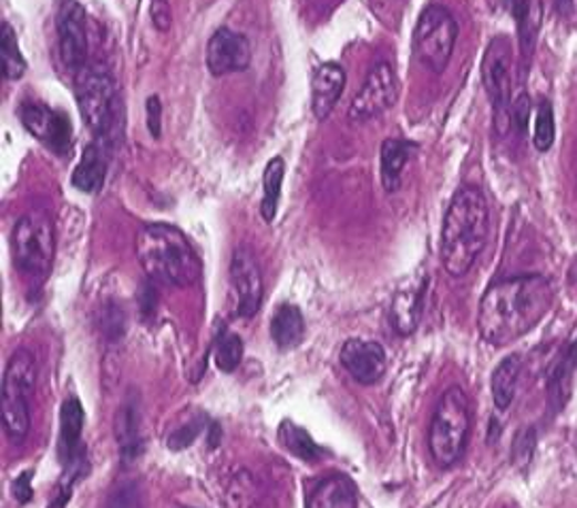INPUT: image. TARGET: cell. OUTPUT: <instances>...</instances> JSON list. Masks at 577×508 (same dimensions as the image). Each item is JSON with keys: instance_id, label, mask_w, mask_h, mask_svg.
Masks as SVG:
<instances>
[{"instance_id": "1", "label": "cell", "mask_w": 577, "mask_h": 508, "mask_svg": "<svg viewBox=\"0 0 577 508\" xmlns=\"http://www.w3.org/2000/svg\"><path fill=\"white\" fill-rule=\"evenodd\" d=\"M554 290L544 274H518L493 283L480 302L477 325L488 345L505 348L528 334L550 311Z\"/></svg>"}, {"instance_id": "2", "label": "cell", "mask_w": 577, "mask_h": 508, "mask_svg": "<svg viewBox=\"0 0 577 508\" xmlns=\"http://www.w3.org/2000/svg\"><path fill=\"white\" fill-rule=\"evenodd\" d=\"M491 209L475 186L454 194L441 228V262L450 277H465L488 245Z\"/></svg>"}, {"instance_id": "3", "label": "cell", "mask_w": 577, "mask_h": 508, "mask_svg": "<svg viewBox=\"0 0 577 508\" xmlns=\"http://www.w3.org/2000/svg\"><path fill=\"white\" fill-rule=\"evenodd\" d=\"M137 258L145 274L161 286L190 288L203 274L193 242L179 228L168 224H147L141 228Z\"/></svg>"}, {"instance_id": "4", "label": "cell", "mask_w": 577, "mask_h": 508, "mask_svg": "<svg viewBox=\"0 0 577 508\" xmlns=\"http://www.w3.org/2000/svg\"><path fill=\"white\" fill-rule=\"evenodd\" d=\"M471 406L463 387L443 392L429 426V452L440 468H452L467 449Z\"/></svg>"}, {"instance_id": "5", "label": "cell", "mask_w": 577, "mask_h": 508, "mask_svg": "<svg viewBox=\"0 0 577 508\" xmlns=\"http://www.w3.org/2000/svg\"><path fill=\"white\" fill-rule=\"evenodd\" d=\"M37 385V360L28 349H18L2 376V428L13 443L30 432V398Z\"/></svg>"}, {"instance_id": "6", "label": "cell", "mask_w": 577, "mask_h": 508, "mask_svg": "<svg viewBox=\"0 0 577 508\" xmlns=\"http://www.w3.org/2000/svg\"><path fill=\"white\" fill-rule=\"evenodd\" d=\"M13 262L30 283L39 286L48 279L54 262V226L48 215H22L11 235Z\"/></svg>"}, {"instance_id": "7", "label": "cell", "mask_w": 577, "mask_h": 508, "mask_svg": "<svg viewBox=\"0 0 577 508\" xmlns=\"http://www.w3.org/2000/svg\"><path fill=\"white\" fill-rule=\"evenodd\" d=\"M458 39V24L454 15L441 7L431 4L418 18L413 28V54L431 73L441 75L452 60Z\"/></svg>"}, {"instance_id": "8", "label": "cell", "mask_w": 577, "mask_h": 508, "mask_svg": "<svg viewBox=\"0 0 577 508\" xmlns=\"http://www.w3.org/2000/svg\"><path fill=\"white\" fill-rule=\"evenodd\" d=\"M75 96L82 111L83 120L92 133L107 136L115 120V83L107 69L103 66H83L75 77Z\"/></svg>"}, {"instance_id": "9", "label": "cell", "mask_w": 577, "mask_h": 508, "mask_svg": "<svg viewBox=\"0 0 577 508\" xmlns=\"http://www.w3.org/2000/svg\"><path fill=\"white\" fill-rule=\"evenodd\" d=\"M482 80L495 107L496 133L509 131L512 124V48L507 37H495L482 60Z\"/></svg>"}, {"instance_id": "10", "label": "cell", "mask_w": 577, "mask_h": 508, "mask_svg": "<svg viewBox=\"0 0 577 508\" xmlns=\"http://www.w3.org/2000/svg\"><path fill=\"white\" fill-rule=\"evenodd\" d=\"M399 99V80L396 73L392 69V64L388 62H378L367 80L362 83V87L358 90L352 105H350V120L354 122H367V120H375L388 108L394 107Z\"/></svg>"}, {"instance_id": "11", "label": "cell", "mask_w": 577, "mask_h": 508, "mask_svg": "<svg viewBox=\"0 0 577 508\" xmlns=\"http://www.w3.org/2000/svg\"><path fill=\"white\" fill-rule=\"evenodd\" d=\"M55 30H58L60 58L64 66L78 75L85 66V55H87L85 11L78 0H60L55 13Z\"/></svg>"}, {"instance_id": "12", "label": "cell", "mask_w": 577, "mask_h": 508, "mask_svg": "<svg viewBox=\"0 0 577 508\" xmlns=\"http://www.w3.org/2000/svg\"><path fill=\"white\" fill-rule=\"evenodd\" d=\"M18 113L28 133L48 145L58 156H64L71 149L73 126L66 113L34 101L22 103Z\"/></svg>"}, {"instance_id": "13", "label": "cell", "mask_w": 577, "mask_h": 508, "mask_svg": "<svg viewBox=\"0 0 577 508\" xmlns=\"http://www.w3.org/2000/svg\"><path fill=\"white\" fill-rule=\"evenodd\" d=\"M230 286L237 296V315L249 320L260 311L265 286L262 270L256 260V253L248 245L235 249L230 260Z\"/></svg>"}, {"instance_id": "14", "label": "cell", "mask_w": 577, "mask_h": 508, "mask_svg": "<svg viewBox=\"0 0 577 508\" xmlns=\"http://www.w3.org/2000/svg\"><path fill=\"white\" fill-rule=\"evenodd\" d=\"M339 362L360 385L380 383L388 371L385 349L378 341L367 339L346 341L339 353Z\"/></svg>"}, {"instance_id": "15", "label": "cell", "mask_w": 577, "mask_h": 508, "mask_svg": "<svg viewBox=\"0 0 577 508\" xmlns=\"http://www.w3.org/2000/svg\"><path fill=\"white\" fill-rule=\"evenodd\" d=\"M251 48L244 34L230 28H220L214 32V37L207 43V66L212 75L224 77L230 73H241L248 69Z\"/></svg>"}, {"instance_id": "16", "label": "cell", "mask_w": 577, "mask_h": 508, "mask_svg": "<svg viewBox=\"0 0 577 508\" xmlns=\"http://www.w3.org/2000/svg\"><path fill=\"white\" fill-rule=\"evenodd\" d=\"M83 415L82 402L69 398L60 411V457L64 466L71 470V477L78 479L82 475L85 447L82 443Z\"/></svg>"}, {"instance_id": "17", "label": "cell", "mask_w": 577, "mask_h": 508, "mask_svg": "<svg viewBox=\"0 0 577 508\" xmlns=\"http://www.w3.org/2000/svg\"><path fill=\"white\" fill-rule=\"evenodd\" d=\"M346 87V71L337 62H324L311 80V108L318 120H327Z\"/></svg>"}, {"instance_id": "18", "label": "cell", "mask_w": 577, "mask_h": 508, "mask_svg": "<svg viewBox=\"0 0 577 508\" xmlns=\"http://www.w3.org/2000/svg\"><path fill=\"white\" fill-rule=\"evenodd\" d=\"M305 508H358L357 483L341 473L329 475L307 494Z\"/></svg>"}, {"instance_id": "19", "label": "cell", "mask_w": 577, "mask_h": 508, "mask_svg": "<svg viewBox=\"0 0 577 508\" xmlns=\"http://www.w3.org/2000/svg\"><path fill=\"white\" fill-rule=\"evenodd\" d=\"M577 371V339L558 355L548 376V404L552 413H560L574 392Z\"/></svg>"}, {"instance_id": "20", "label": "cell", "mask_w": 577, "mask_h": 508, "mask_svg": "<svg viewBox=\"0 0 577 508\" xmlns=\"http://www.w3.org/2000/svg\"><path fill=\"white\" fill-rule=\"evenodd\" d=\"M113 432L122 459L124 462L137 459L143 449V438H141V413L135 402L126 401L120 406V411L115 413Z\"/></svg>"}, {"instance_id": "21", "label": "cell", "mask_w": 577, "mask_h": 508, "mask_svg": "<svg viewBox=\"0 0 577 508\" xmlns=\"http://www.w3.org/2000/svg\"><path fill=\"white\" fill-rule=\"evenodd\" d=\"M107 154L99 143H90L83 149L82 160L78 164L75 173H73V186L85 191V194H94L103 188L105 177H107Z\"/></svg>"}, {"instance_id": "22", "label": "cell", "mask_w": 577, "mask_h": 508, "mask_svg": "<svg viewBox=\"0 0 577 508\" xmlns=\"http://www.w3.org/2000/svg\"><path fill=\"white\" fill-rule=\"evenodd\" d=\"M271 339L284 351L297 349L305 339V318L295 304H279L271 318Z\"/></svg>"}, {"instance_id": "23", "label": "cell", "mask_w": 577, "mask_h": 508, "mask_svg": "<svg viewBox=\"0 0 577 508\" xmlns=\"http://www.w3.org/2000/svg\"><path fill=\"white\" fill-rule=\"evenodd\" d=\"M412 152V143L401 138H388L382 143V184L388 191L401 188Z\"/></svg>"}, {"instance_id": "24", "label": "cell", "mask_w": 577, "mask_h": 508, "mask_svg": "<svg viewBox=\"0 0 577 508\" xmlns=\"http://www.w3.org/2000/svg\"><path fill=\"white\" fill-rule=\"evenodd\" d=\"M422 294H424V283L410 290H399L394 296L390 307V320H392V328L401 336H408L415 330L422 313Z\"/></svg>"}, {"instance_id": "25", "label": "cell", "mask_w": 577, "mask_h": 508, "mask_svg": "<svg viewBox=\"0 0 577 508\" xmlns=\"http://www.w3.org/2000/svg\"><path fill=\"white\" fill-rule=\"evenodd\" d=\"M521 371H523L521 355H509L496 366L493 379H491V387H493V401L498 411H507L514 404Z\"/></svg>"}, {"instance_id": "26", "label": "cell", "mask_w": 577, "mask_h": 508, "mask_svg": "<svg viewBox=\"0 0 577 508\" xmlns=\"http://www.w3.org/2000/svg\"><path fill=\"white\" fill-rule=\"evenodd\" d=\"M212 355L216 366L220 369L221 373L230 375L239 369L241 360H244V341L239 334H235L233 330H228L226 325H221L214 339V348H212Z\"/></svg>"}, {"instance_id": "27", "label": "cell", "mask_w": 577, "mask_h": 508, "mask_svg": "<svg viewBox=\"0 0 577 508\" xmlns=\"http://www.w3.org/2000/svg\"><path fill=\"white\" fill-rule=\"evenodd\" d=\"M286 177V162L284 158H274L265 168V177H262V205L260 211L265 221H274L279 207V196H281V184Z\"/></svg>"}, {"instance_id": "28", "label": "cell", "mask_w": 577, "mask_h": 508, "mask_svg": "<svg viewBox=\"0 0 577 508\" xmlns=\"http://www.w3.org/2000/svg\"><path fill=\"white\" fill-rule=\"evenodd\" d=\"M0 62H2V75L7 80H20L27 73V60L20 52L16 30L2 22L0 32Z\"/></svg>"}, {"instance_id": "29", "label": "cell", "mask_w": 577, "mask_h": 508, "mask_svg": "<svg viewBox=\"0 0 577 508\" xmlns=\"http://www.w3.org/2000/svg\"><path fill=\"white\" fill-rule=\"evenodd\" d=\"M279 440L290 454L297 455L302 462H316L322 455V449L313 443V438L292 422L281 424Z\"/></svg>"}, {"instance_id": "30", "label": "cell", "mask_w": 577, "mask_h": 508, "mask_svg": "<svg viewBox=\"0 0 577 508\" xmlns=\"http://www.w3.org/2000/svg\"><path fill=\"white\" fill-rule=\"evenodd\" d=\"M554 136H556V124H554V111L548 99H542L537 105L535 113V147L539 152H548L554 145Z\"/></svg>"}, {"instance_id": "31", "label": "cell", "mask_w": 577, "mask_h": 508, "mask_svg": "<svg viewBox=\"0 0 577 508\" xmlns=\"http://www.w3.org/2000/svg\"><path fill=\"white\" fill-rule=\"evenodd\" d=\"M105 508H143L138 483L131 481V479L115 483L107 496V507Z\"/></svg>"}, {"instance_id": "32", "label": "cell", "mask_w": 577, "mask_h": 508, "mask_svg": "<svg viewBox=\"0 0 577 508\" xmlns=\"http://www.w3.org/2000/svg\"><path fill=\"white\" fill-rule=\"evenodd\" d=\"M124 328H126V315L120 309V304L103 307V313H101V330H103V334L111 341H117L124 334Z\"/></svg>"}, {"instance_id": "33", "label": "cell", "mask_w": 577, "mask_h": 508, "mask_svg": "<svg viewBox=\"0 0 577 508\" xmlns=\"http://www.w3.org/2000/svg\"><path fill=\"white\" fill-rule=\"evenodd\" d=\"M200 434V419H194V422H188V426H179V428L175 429L168 438H166V445L171 447V449H184V447H190L194 440H196V436Z\"/></svg>"}, {"instance_id": "34", "label": "cell", "mask_w": 577, "mask_h": 508, "mask_svg": "<svg viewBox=\"0 0 577 508\" xmlns=\"http://www.w3.org/2000/svg\"><path fill=\"white\" fill-rule=\"evenodd\" d=\"M528 117H530V99L528 94H521L512 103V126L523 136L528 131Z\"/></svg>"}, {"instance_id": "35", "label": "cell", "mask_w": 577, "mask_h": 508, "mask_svg": "<svg viewBox=\"0 0 577 508\" xmlns=\"http://www.w3.org/2000/svg\"><path fill=\"white\" fill-rule=\"evenodd\" d=\"M145 113H147V128L154 138H161L163 133V105L158 96H150L147 105H145Z\"/></svg>"}, {"instance_id": "36", "label": "cell", "mask_w": 577, "mask_h": 508, "mask_svg": "<svg viewBox=\"0 0 577 508\" xmlns=\"http://www.w3.org/2000/svg\"><path fill=\"white\" fill-rule=\"evenodd\" d=\"M152 22L161 32H166L171 28L168 0H152Z\"/></svg>"}, {"instance_id": "37", "label": "cell", "mask_w": 577, "mask_h": 508, "mask_svg": "<svg viewBox=\"0 0 577 508\" xmlns=\"http://www.w3.org/2000/svg\"><path fill=\"white\" fill-rule=\"evenodd\" d=\"M13 496L18 502L27 505L28 500L32 498V487H30V473H24L22 477H18L13 483Z\"/></svg>"}, {"instance_id": "38", "label": "cell", "mask_w": 577, "mask_h": 508, "mask_svg": "<svg viewBox=\"0 0 577 508\" xmlns=\"http://www.w3.org/2000/svg\"><path fill=\"white\" fill-rule=\"evenodd\" d=\"M523 449V455L518 457V462H528L533 449H535V429H526L523 432V436L516 440V452Z\"/></svg>"}, {"instance_id": "39", "label": "cell", "mask_w": 577, "mask_h": 508, "mask_svg": "<svg viewBox=\"0 0 577 508\" xmlns=\"http://www.w3.org/2000/svg\"><path fill=\"white\" fill-rule=\"evenodd\" d=\"M71 491H73V481L62 483V487L58 489V494H55L52 505L48 508H66V502L71 500Z\"/></svg>"}, {"instance_id": "40", "label": "cell", "mask_w": 577, "mask_h": 508, "mask_svg": "<svg viewBox=\"0 0 577 508\" xmlns=\"http://www.w3.org/2000/svg\"><path fill=\"white\" fill-rule=\"evenodd\" d=\"M558 13L565 20L577 22V0H558Z\"/></svg>"}]
</instances>
